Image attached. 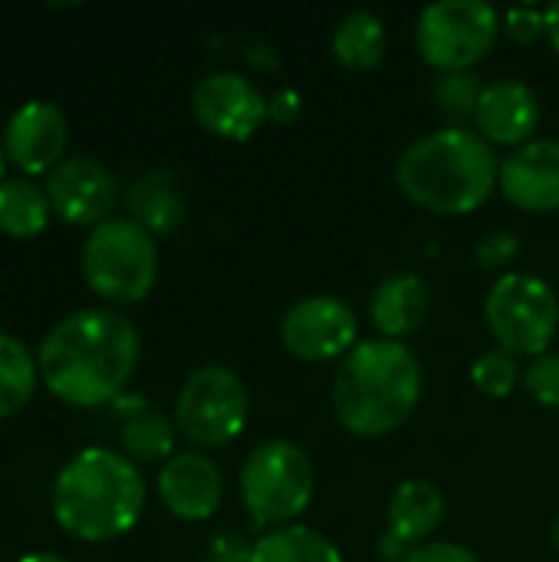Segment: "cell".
Returning a JSON list of instances; mask_svg holds the SVG:
<instances>
[{"label":"cell","mask_w":559,"mask_h":562,"mask_svg":"<svg viewBox=\"0 0 559 562\" xmlns=\"http://www.w3.org/2000/svg\"><path fill=\"white\" fill-rule=\"evenodd\" d=\"M142 356L138 329L115 310H76L40 342L36 366L49 395L72 408H99L122 395Z\"/></svg>","instance_id":"6da1fadb"},{"label":"cell","mask_w":559,"mask_h":562,"mask_svg":"<svg viewBox=\"0 0 559 562\" xmlns=\"http://www.w3.org/2000/svg\"><path fill=\"white\" fill-rule=\"evenodd\" d=\"M501 161L478 128L445 125L415 138L399 165V191L422 211L438 217H465L478 211L497 188Z\"/></svg>","instance_id":"7a4b0ae2"},{"label":"cell","mask_w":559,"mask_h":562,"mask_svg":"<svg viewBox=\"0 0 559 562\" xmlns=\"http://www.w3.org/2000/svg\"><path fill=\"white\" fill-rule=\"evenodd\" d=\"M422 402V366L405 342L366 339L336 369L333 412L356 438L399 431Z\"/></svg>","instance_id":"3957f363"},{"label":"cell","mask_w":559,"mask_h":562,"mask_svg":"<svg viewBox=\"0 0 559 562\" xmlns=\"http://www.w3.org/2000/svg\"><path fill=\"white\" fill-rule=\"evenodd\" d=\"M145 514L138 468L109 448H86L56 474L53 517L63 533L82 543H105L128 533Z\"/></svg>","instance_id":"277c9868"},{"label":"cell","mask_w":559,"mask_h":562,"mask_svg":"<svg viewBox=\"0 0 559 562\" xmlns=\"http://www.w3.org/2000/svg\"><path fill=\"white\" fill-rule=\"evenodd\" d=\"M82 277L112 306L142 303L158 280L155 237L132 217H109L82 244Z\"/></svg>","instance_id":"5b68a950"},{"label":"cell","mask_w":559,"mask_h":562,"mask_svg":"<svg viewBox=\"0 0 559 562\" xmlns=\"http://www.w3.org/2000/svg\"><path fill=\"white\" fill-rule=\"evenodd\" d=\"M241 501L257 527H283L306 514L316 494V471L293 441L257 445L241 468Z\"/></svg>","instance_id":"8992f818"},{"label":"cell","mask_w":559,"mask_h":562,"mask_svg":"<svg viewBox=\"0 0 559 562\" xmlns=\"http://www.w3.org/2000/svg\"><path fill=\"white\" fill-rule=\"evenodd\" d=\"M497 36L501 13L484 0H438L415 23V49L441 76L471 72L494 49Z\"/></svg>","instance_id":"52a82bcc"},{"label":"cell","mask_w":559,"mask_h":562,"mask_svg":"<svg viewBox=\"0 0 559 562\" xmlns=\"http://www.w3.org/2000/svg\"><path fill=\"white\" fill-rule=\"evenodd\" d=\"M484 319L504 352L537 359L557 339L559 300L534 273H504L484 300Z\"/></svg>","instance_id":"ba28073f"},{"label":"cell","mask_w":559,"mask_h":562,"mask_svg":"<svg viewBox=\"0 0 559 562\" xmlns=\"http://www.w3.org/2000/svg\"><path fill=\"white\" fill-rule=\"evenodd\" d=\"M247 385L227 366H201L191 372L175 402L178 435L194 448H227L247 428Z\"/></svg>","instance_id":"9c48e42d"},{"label":"cell","mask_w":559,"mask_h":562,"mask_svg":"<svg viewBox=\"0 0 559 562\" xmlns=\"http://www.w3.org/2000/svg\"><path fill=\"white\" fill-rule=\"evenodd\" d=\"M280 342L300 362H343L359 346V323L343 300L306 296L283 313Z\"/></svg>","instance_id":"30bf717a"},{"label":"cell","mask_w":559,"mask_h":562,"mask_svg":"<svg viewBox=\"0 0 559 562\" xmlns=\"http://www.w3.org/2000/svg\"><path fill=\"white\" fill-rule=\"evenodd\" d=\"M191 112L211 135L247 142L270 119V99H264V92L241 72L221 69L198 79L191 92Z\"/></svg>","instance_id":"8fae6325"},{"label":"cell","mask_w":559,"mask_h":562,"mask_svg":"<svg viewBox=\"0 0 559 562\" xmlns=\"http://www.w3.org/2000/svg\"><path fill=\"white\" fill-rule=\"evenodd\" d=\"M46 198L63 221L99 227L102 221H109V211L115 207L119 184L115 175L99 158L72 155L63 158L46 175Z\"/></svg>","instance_id":"7c38bea8"},{"label":"cell","mask_w":559,"mask_h":562,"mask_svg":"<svg viewBox=\"0 0 559 562\" xmlns=\"http://www.w3.org/2000/svg\"><path fill=\"white\" fill-rule=\"evenodd\" d=\"M69 122L59 105L46 99L23 102L3 128V155L26 175L53 171L63 161Z\"/></svg>","instance_id":"4fadbf2b"},{"label":"cell","mask_w":559,"mask_h":562,"mask_svg":"<svg viewBox=\"0 0 559 562\" xmlns=\"http://www.w3.org/2000/svg\"><path fill=\"white\" fill-rule=\"evenodd\" d=\"M497 188L517 211H559V142L534 138L501 161Z\"/></svg>","instance_id":"5bb4252c"},{"label":"cell","mask_w":559,"mask_h":562,"mask_svg":"<svg viewBox=\"0 0 559 562\" xmlns=\"http://www.w3.org/2000/svg\"><path fill=\"white\" fill-rule=\"evenodd\" d=\"M158 497L165 510L178 520L201 524L214 517L224 497L221 468L201 451H181L165 461L158 474Z\"/></svg>","instance_id":"9a60e30c"},{"label":"cell","mask_w":559,"mask_h":562,"mask_svg":"<svg viewBox=\"0 0 559 562\" xmlns=\"http://www.w3.org/2000/svg\"><path fill=\"white\" fill-rule=\"evenodd\" d=\"M474 125L488 145L521 148V145L534 142V132L540 128V99L530 86H524L517 79L488 82L484 95L478 102Z\"/></svg>","instance_id":"2e32d148"},{"label":"cell","mask_w":559,"mask_h":562,"mask_svg":"<svg viewBox=\"0 0 559 562\" xmlns=\"http://www.w3.org/2000/svg\"><path fill=\"white\" fill-rule=\"evenodd\" d=\"M432 313V293L428 283L415 273H395L382 280L369 300L372 326L382 339L402 342L405 336H415Z\"/></svg>","instance_id":"e0dca14e"},{"label":"cell","mask_w":559,"mask_h":562,"mask_svg":"<svg viewBox=\"0 0 559 562\" xmlns=\"http://www.w3.org/2000/svg\"><path fill=\"white\" fill-rule=\"evenodd\" d=\"M125 204H128L132 221L142 224L152 237L178 231L185 214H188L185 191H181V184H178V178L171 171H145V175H138L125 191Z\"/></svg>","instance_id":"ac0fdd59"},{"label":"cell","mask_w":559,"mask_h":562,"mask_svg":"<svg viewBox=\"0 0 559 562\" xmlns=\"http://www.w3.org/2000/svg\"><path fill=\"white\" fill-rule=\"evenodd\" d=\"M445 514V494L432 481H405L389 501V533L412 547H422L441 530Z\"/></svg>","instance_id":"d6986e66"},{"label":"cell","mask_w":559,"mask_h":562,"mask_svg":"<svg viewBox=\"0 0 559 562\" xmlns=\"http://www.w3.org/2000/svg\"><path fill=\"white\" fill-rule=\"evenodd\" d=\"M389 49V30L379 13L372 10H353L339 20L333 33V59L343 69L366 72L382 63Z\"/></svg>","instance_id":"ffe728a7"},{"label":"cell","mask_w":559,"mask_h":562,"mask_svg":"<svg viewBox=\"0 0 559 562\" xmlns=\"http://www.w3.org/2000/svg\"><path fill=\"white\" fill-rule=\"evenodd\" d=\"M53 204L46 198V188L33 184L30 178H3L0 181V231L16 237V240H30L36 234H43V227L49 224Z\"/></svg>","instance_id":"44dd1931"},{"label":"cell","mask_w":559,"mask_h":562,"mask_svg":"<svg viewBox=\"0 0 559 562\" xmlns=\"http://www.w3.org/2000/svg\"><path fill=\"white\" fill-rule=\"evenodd\" d=\"M250 562H346L333 540L313 527H280L260 537L250 550Z\"/></svg>","instance_id":"7402d4cb"},{"label":"cell","mask_w":559,"mask_h":562,"mask_svg":"<svg viewBox=\"0 0 559 562\" xmlns=\"http://www.w3.org/2000/svg\"><path fill=\"white\" fill-rule=\"evenodd\" d=\"M40 366L30 356V349L10 336L0 333V418L16 415L36 392Z\"/></svg>","instance_id":"603a6c76"},{"label":"cell","mask_w":559,"mask_h":562,"mask_svg":"<svg viewBox=\"0 0 559 562\" xmlns=\"http://www.w3.org/2000/svg\"><path fill=\"white\" fill-rule=\"evenodd\" d=\"M175 435H178V425L161 415L158 408H148V405H138L119 438H122V448L128 458H138V461H161V458H175Z\"/></svg>","instance_id":"cb8c5ba5"},{"label":"cell","mask_w":559,"mask_h":562,"mask_svg":"<svg viewBox=\"0 0 559 562\" xmlns=\"http://www.w3.org/2000/svg\"><path fill=\"white\" fill-rule=\"evenodd\" d=\"M484 95V82L474 72H448L435 82V105L441 115L455 122H474L478 102Z\"/></svg>","instance_id":"d4e9b609"},{"label":"cell","mask_w":559,"mask_h":562,"mask_svg":"<svg viewBox=\"0 0 559 562\" xmlns=\"http://www.w3.org/2000/svg\"><path fill=\"white\" fill-rule=\"evenodd\" d=\"M471 382L488 398H507L521 382V362L504 349H491L471 366Z\"/></svg>","instance_id":"484cf974"},{"label":"cell","mask_w":559,"mask_h":562,"mask_svg":"<svg viewBox=\"0 0 559 562\" xmlns=\"http://www.w3.org/2000/svg\"><path fill=\"white\" fill-rule=\"evenodd\" d=\"M524 385L544 408H559V352L537 356L524 372Z\"/></svg>","instance_id":"4316f807"},{"label":"cell","mask_w":559,"mask_h":562,"mask_svg":"<svg viewBox=\"0 0 559 562\" xmlns=\"http://www.w3.org/2000/svg\"><path fill=\"white\" fill-rule=\"evenodd\" d=\"M521 254V240L511 231H494L474 247V263L481 270H507Z\"/></svg>","instance_id":"83f0119b"},{"label":"cell","mask_w":559,"mask_h":562,"mask_svg":"<svg viewBox=\"0 0 559 562\" xmlns=\"http://www.w3.org/2000/svg\"><path fill=\"white\" fill-rule=\"evenodd\" d=\"M504 33L514 43H521V46L537 43L540 36H547V10H537V7H514V10H507Z\"/></svg>","instance_id":"f1b7e54d"},{"label":"cell","mask_w":559,"mask_h":562,"mask_svg":"<svg viewBox=\"0 0 559 562\" xmlns=\"http://www.w3.org/2000/svg\"><path fill=\"white\" fill-rule=\"evenodd\" d=\"M405 562H481L478 553H471L461 543H422L412 550V557Z\"/></svg>","instance_id":"f546056e"},{"label":"cell","mask_w":559,"mask_h":562,"mask_svg":"<svg viewBox=\"0 0 559 562\" xmlns=\"http://www.w3.org/2000/svg\"><path fill=\"white\" fill-rule=\"evenodd\" d=\"M250 550L254 547H244V543H237L234 537H221V540H214V547H211V562H250Z\"/></svg>","instance_id":"4dcf8cb0"},{"label":"cell","mask_w":559,"mask_h":562,"mask_svg":"<svg viewBox=\"0 0 559 562\" xmlns=\"http://www.w3.org/2000/svg\"><path fill=\"white\" fill-rule=\"evenodd\" d=\"M297 95L293 92H280V95H273L270 99V119H277V122H293L297 119Z\"/></svg>","instance_id":"1f68e13d"},{"label":"cell","mask_w":559,"mask_h":562,"mask_svg":"<svg viewBox=\"0 0 559 562\" xmlns=\"http://www.w3.org/2000/svg\"><path fill=\"white\" fill-rule=\"evenodd\" d=\"M547 40H550V46L557 49L559 56V3L547 7Z\"/></svg>","instance_id":"d6a6232c"},{"label":"cell","mask_w":559,"mask_h":562,"mask_svg":"<svg viewBox=\"0 0 559 562\" xmlns=\"http://www.w3.org/2000/svg\"><path fill=\"white\" fill-rule=\"evenodd\" d=\"M16 562H66L63 557H56V553H26L23 560Z\"/></svg>","instance_id":"836d02e7"},{"label":"cell","mask_w":559,"mask_h":562,"mask_svg":"<svg viewBox=\"0 0 559 562\" xmlns=\"http://www.w3.org/2000/svg\"><path fill=\"white\" fill-rule=\"evenodd\" d=\"M550 543H554V550L559 553V517L554 520V527H550Z\"/></svg>","instance_id":"e575fe53"},{"label":"cell","mask_w":559,"mask_h":562,"mask_svg":"<svg viewBox=\"0 0 559 562\" xmlns=\"http://www.w3.org/2000/svg\"><path fill=\"white\" fill-rule=\"evenodd\" d=\"M3 161H7V155H3V148H0V181H3Z\"/></svg>","instance_id":"d590c367"}]
</instances>
